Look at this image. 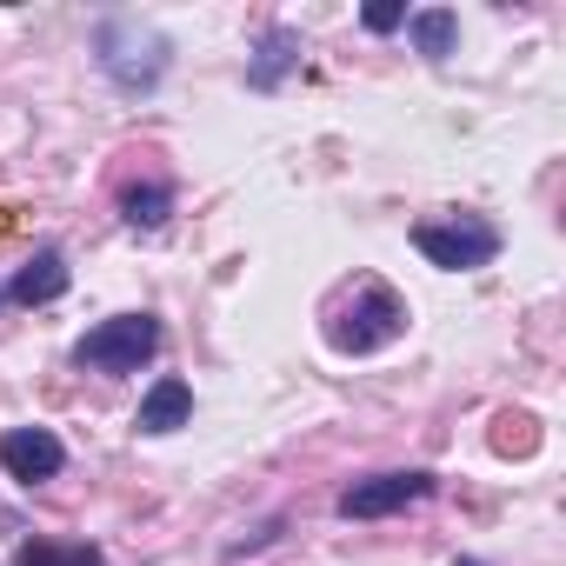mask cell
Instances as JSON below:
<instances>
[{
	"mask_svg": "<svg viewBox=\"0 0 566 566\" xmlns=\"http://www.w3.org/2000/svg\"><path fill=\"white\" fill-rule=\"evenodd\" d=\"M407 334V301L387 280H354V294L327 307V347L334 354H380Z\"/></svg>",
	"mask_w": 566,
	"mask_h": 566,
	"instance_id": "1",
	"label": "cell"
},
{
	"mask_svg": "<svg viewBox=\"0 0 566 566\" xmlns=\"http://www.w3.org/2000/svg\"><path fill=\"white\" fill-rule=\"evenodd\" d=\"M101 67L120 94H147L167 74V41L140 21H107L101 28Z\"/></svg>",
	"mask_w": 566,
	"mask_h": 566,
	"instance_id": "2",
	"label": "cell"
},
{
	"mask_svg": "<svg viewBox=\"0 0 566 566\" xmlns=\"http://www.w3.org/2000/svg\"><path fill=\"white\" fill-rule=\"evenodd\" d=\"M413 247L447 266V273H473V266H493L500 253V227L480 220V213H453V220H420L413 227Z\"/></svg>",
	"mask_w": 566,
	"mask_h": 566,
	"instance_id": "3",
	"label": "cell"
},
{
	"mask_svg": "<svg viewBox=\"0 0 566 566\" xmlns=\"http://www.w3.org/2000/svg\"><path fill=\"white\" fill-rule=\"evenodd\" d=\"M154 347H160L154 314H114V321H101L94 334L74 340V360L94 367V374H134L140 360H154Z\"/></svg>",
	"mask_w": 566,
	"mask_h": 566,
	"instance_id": "4",
	"label": "cell"
},
{
	"mask_svg": "<svg viewBox=\"0 0 566 566\" xmlns=\"http://www.w3.org/2000/svg\"><path fill=\"white\" fill-rule=\"evenodd\" d=\"M427 493H433V473H420V467L413 473H374V480H354L340 493V520H387V513H400Z\"/></svg>",
	"mask_w": 566,
	"mask_h": 566,
	"instance_id": "5",
	"label": "cell"
},
{
	"mask_svg": "<svg viewBox=\"0 0 566 566\" xmlns=\"http://www.w3.org/2000/svg\"><path fill=\"white\" fill-rule=\"evenodd\" d=\"M0 467H8L14 480H28V486H41V480H54L67 467V447L48 427H8L0 433Z\"/></svg>",
	"mask_w": 566,
	"mask_h": 566,
	"instance_id": "6",
	"label": "cell"
},
{
	"mask_svg": "<svg viewBox=\"0 0 566 566\" xmlns=\"http://www.w3.org/2000/svg\"><path fill=\"white\" fill-rule=\"evenodd\" d=\"M67 280H74V273H67V253H61V247H41V253L8 280V301H21V307H48V301L67 294Z\"/></svg>",
	"mask_w": 566,
	"mask_h": 566,
	"instance_id": "7",
	"label": "cell"
},
{
	"mask_svg": "<svg viewBox=\"0 0 566 566\" xmlns=\"http://www.w3.org/2000/svg\"><path fill=\"white\" fill-rule=\"evenodd\" d=\"M187 413H193V387L187 380H154L140 413H134V427L140 433H174V427H187Z\"/></svg>",
	"mask_w": 566,
	"mask_h": 566,
	"instance_id": "8",
	"label": "cell"
},
{
	"mask_svg": "<svg viewBox=\"0 0 566 566\" xmlns=\"http://www.w3.org/2000/svg\"><path fill=\"white\" fill-rule=\"evenodd\" d=\"M287 67H301V34H287V28H273L266 41H260V61L247 67V87H280V74H287Z\"/></svg>",
	"mask_w": 566,
	"mask_h": 566,
	"instance_id": "9",
	"label": "cell"
},
{
	"mask_svg": "<svg viewBox=\"0 0 566 566\" xmlns=\"http://www.w3.org/2000/svg\"><path fill=\"white\" fill-rule=\"evenodd\" d=\"M167 213H174V187H167V180H140V187H127V193H120V220H127V227H140V233L167 227Z\"/></svg>",
	"mask_w": 566,
	"mask_h": 566,
	"instance_id": "10",
	"label": "cell"
},
{
	"mask_svg": "<svg viewBox=\"0 0 566 566\" xmlns=\"http://www.w3.org/2000/svg\"><path fill=\"white\" fill-rule=\"evenodd\" d=\"M14 566H107V559H101V546H87V539H74V546H61V539H28V546H14Z\"/></svg>",
	"mask_w": 566,
	"mask_h": 566,
	"instance_id": "11",
	"label": "cell"
},
{
	"mask_svg": "<svg viewBox=\"0 0 566 566\" xmlns=\"http://www.w3.org/2000/svg\"><path fill=\"white\" fill-rule=\"evenodd\" d=\"M407 28H413V48H420L427 61H447V54H453V41H460V21H453L447 8H427V14H413Z\"/></svg>",
	"mask_w": 566,
	"mask_h": 566,
	"instance_id": "12",
	"label": "cell"
},
{
	"mask_svg": "<svg viewBox=\"0 0 566 566\" xmlns=\"http://www.w3.org/2000/svg\"><path fill=\"white\" fill-rule=\"evenodd\" d=\"M493 447H500V453H533V447H539V433H533V420H526V413H500Z\"/></svg>",
	"mask_w": 566,
	"mask_h": 566,
	"instance_id": "13",
	"label": "cell"
},
{
	"mask_svg": "<svg viewBox=\"0 0 566 566\" xmlns=\"http://www.w3.org/2000/svg\"><path fill=\"white\" fill-rule=\"evenodd\" d=\"M360 21H367V28H374V34H394V28H400V21H407V8H394V0H374V8H367V14H360Z\"/></svg>",
	"mask_w": 566,
	"mask_h": 566,
	"instance_id": "14",
	"label": "cell"
},
{
	"mask_svg": "<svg viewBox=\"0 0 566 566\" xmlns=\"http://www.w3.org/2000/svg\"><path fill=\"white\" fill-rule=\"evenodd\" d=\"M453 566H473V559H453Z\"/></svg>",
	"mask_w": 566,
	"mask_h": 566,
	"instance_id": "15",
	"label": "cell"
}]
</instances>
